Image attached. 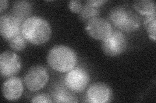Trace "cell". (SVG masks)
Wrapping results in <instances>:
<instances>
[{
	"mask_svg": "<svg viewBox=\"0 0 156 103\" xmlns=\"http://www.w3.org/2000/svg\"><path fill=\"white\" fill-rule=\"evenodd\" d=\"M47 61L54 70L65 73L75 68L77 57L75 51L66 45L54 46L49 51Z\"/></svg>",
	"mask_w": 156,
	"mask_h": 103,
	"instance_id": "7a4b0ae2",
	"label": "cell"
},
{
	"mask_svg": "<svg viewBox=\"0 0 156 103\" xmlns=\"http://www.w3.org/2000/svg\"><path fill=\"white\" fill-rule=\"evenodd\" d=\"M31 102L33 103H51L53 102L51 97L46 94H40L33 97L31 100Z\"/></svg>",
	"mask_w": 156,
	"mask_h": 103,
	"instance_id": "ac0fdd59",
	"label": "cell"
},
{
	"mask_svg": "<svg viewBox=\"0 0 156 103\" xmlns=\"http://www.w3.org/2000/svg\"><path fill=\"white\" fill-rule=\"evenodd\" d=\"M9 6V2L7 0H1L0 1V13L1 15L5 11Z\"/></svg>",
	"mask_w": 156,
	"mask_h": 103,
	"instance_id": "44dd1931",
	"label": "cell"
},
{
	"mask_svg": "<svg viewBox=\"0 0 156 103\" xmlns=\"http://www.w3.org/2000/svg\"><path fill=\"white\" fill-rule=\"evenodd\" d=\"M23 85L21 79L17 77H11L3 82L2 94L5 99L14 101L19 99L22 95Z\"/></svg>",
	"mask_w": 156,
	"mask_h": 103,
	"instance_id": "8fae6325",
	"label": "cell"
},
{
	"mask_svg": "<svg viewBox=\"0 0 156 103\" xmlns=\"http://www.w3.org/2000/svg\"><path fill=\"white\" fill-rule=\"evenodd\" d=\"M22 34L27 41L35 45L47 43L51 35V28L46 19L40 16H31L22 23Z\"/></svg>",
	"mask_w": 156,
	"mask_h": 103,
	"instance_id": "6da1fadb",
	"label": "cell"
},
{
	"mask_svg": "<svg viewBox=\"0 0 156 103\" xmlns=\"http://www.w3.org/2000/svg\"><path fill=\"white\" fill-rule=\"evenodd\" d=\"M109 19L121 32H133L140 26L139 17L130 9L122 6L112 8L109 14Z\"/></svg>",
	"mask_w": 156,
	"mask_h": 103,
	"instance_id": "3957f363",
	"label": "cell"
},
{
	"mask_svg": "<svg viewBox=\"0 0 156 103\" xmlns=\"http://www.w3.org/2000/svg\"><path fill=\"white\" fill-rule=\"evenodd\" d=\"M32 4L27 1L15 2L12 8V14L22 23L31 17Z\"/></svg>",
	"mask_w": 156,
	"mask_h": 103,
	"instance_id": "7c38bea8",
	"label": "cell"
},
{
	"mask_svg": "<svg viewBox=\"0 0 156 103\" xmlns=\"http://www.w3.org/2000/svg\"><path fill=\"white\" fill-rule=\"evenodd\" d=\"M100 11L99 8L92 7L85 3L79 13V18L82 22L87 23L90 19L98 17Z\"/></svg>",
	"mask_w": 156,
	"mask_h": 103,
	"instance_id": "9a60e30c",
	"label": "cell"
},
{
	"mask_svg": "<svg viewBox=\"0 0 156 103\" xmlns=\"http://www.w3.org/2000/svg\"><path fill=\"white\" fill-rule=\"evenodd\" d=\"M106 2H107V1H105V0H88V1H86L85 3L89 4L92 7L99 8Z\"/></svg>",
	"mask_w": 156,
	"mask_h": 103,
	"instance_id": "ffe728a7",
	"label": "cell"
},
{
	"mask_svg": "<svg viewBox=\"0 0 156 103\" xmlns=\"http://www.w3.org/2000/svg\"><path fill=\"white\" fill-rule=\"evenodd\" d=\"M9 47L15 52H20L26 48L27 40L22 35V32L8 41Z\"/></svg>",
	"mask_w": 156,
	"mask_h": 103,
	"instance_id": "e0dca14e",
	"label": "cell"
},
{
	"mask_svg": "<svg viewBox=\"0 0 156 103\" xmlns=\"http://www.w3.org/2000/svg\"><path fill=\"white\" fill-rule=\"evenodd\" d=\"M143 24L151 40L155 41L156 28V13L152 15L146 16L143 19Z\"/></svg>",
	"mask_w": 156,
	"mask_h": 103,
	"instance_id": "2e32d148",
	"label": "cell"
},
{
	"mask_svg": "<svg viewBox=\"0 0 156 103\" xmlns=\"http://www.w3.org/2000/svg\"><path fill=\"white\" fill-rule=\"evenodd\" d=\"M90 81V76L84 68L77 67L68 72L64 82L66 88L72 92L80 93L85 90Z\"/></svg>",
	"mask_w": 156,
	"mask_h": 103,
	"instance_id": "8992f818",
	"label": "cell"
},
{
	"mask_svg": "<svg viewBox=\"0 0 156 103\" xmlns=\"http://www.w3.org/2000/svg\"><path fill=\"white\" fill-rule=\"evenodd\" d=\"M85 31L90 37L103 41L109 36L113 29L109 20L98 16L85 23Z\"/></svg>",
	"mask_w": 156,
	"mask_h": 103,
	"instance_id": "52a82bcc",
	"label": "cell"
},
{
	"mask_svg": "<svg viewBox=\"0 0 156 103\" xmlns=\"http://www.w3.org/2000/svg\"><path fill=\"white\" fill-rule=\"evenodd\" d=\"M133 7L140 15L149 16L156 13V5L152 0H138L135 1Z\"/></svg>",
	"mask_w": 156,
	"mask_h": 103,
	"instance_id": "4fadbf2b",
	"label": "cell"
},
{
	"mask_svg": "<svg viewBox=\"0 0 156 103\" xmlns=\"http://www.w3.org/2000/svg\"><path fill=\"white\" fill-rule=\"evenodd\" d=\"M83 6V5L80 0H72L68 3V7L70 11L76 14H79L81 12Z\"/></svg>",
	"mask_w": 156,
	"mask_h": 103,
	"instance_id": "d6986e66",
	"label": "cell"
},
{
	"mask_svg": "<svg viewBox=\"0 0 156 103\" xmlns=\"http://www.w3.org/2000/svg\"><path fill=\"white\" fill-rule=\"evenodd\" d=\"M50 76L46 68L41 65L31 67L24 77V82L27 89L37 92L44 87L49 81Z\"/></svg>",
	"mask_w": 156,
	"mask_h": 103,
	"instance_id": "5b68a950",
	"label": "cell"
},
{
	"mask_svg": "<svg viewBox=\"0 0 156 103\" xmlns=\"http://www.w3.org/2000/svg\"><path fill=\"white\" fill-rule=\"evenodd\" d=\"M22 22L12 14H2L0 16V32L7 41L22 32Z\"/></svg>",
	"mask_w": 156,
	"mask_h": 103,
	"instance_id": "9c48e42d",
	"label": "cell"
},
{
	"mask_svg": "<svg viewBox=\"0 0 156 103\" xmlns=\"http://www.w3.org/2000/svg\"><path fill=\"white\" fill-rule=\"evenodd\" d=\"M22 69V61L17 53L5 51L0 56V72L2 77L15 76Z\"/></svg>",
	"mask_w": 156,
	"mask_h": 103,
	"instance_id": "ba28073f",
	"label": "cell"
},
{
	"mask_svg": "<svg viewBox=\"0 0 156 103\" xmlns=\"http://www.w3.org/2000/svg\"><path fill=\"white\" fill-rule=\"evenodd\" d=\"M113 95L111 88L104 82H96L88 88L86 101L90 103H105L110 101Z\"/></svg>",
	"mask_w": 156,
	"mask_h": 103,
	"instance_id": "30bf717a",
	"label": "cell"
},
{
	"mask_svg": "<svg viewBox=\"0 0 156 103\" xmlns=\"http://www.w3.org/2000/svg\"><path fill=\"white\" fill-rule=\"evenodd\" d=\"M53 98L54 102H77L76 97L68 92L63 86H57L53 92Z\"/></svg>",
	"mask_w": 156,
	"mask_h": 103,
	"instance_id": "5bb4252c",
	"label": "cell"
},
{
	"mask_svg": "<svg viewBox=\"0 0 156 103\" xmlns=\"http://www.w3.org/2000/svg\"><path fill=\"white\" fill-rule=\"evenodd\" d=\"M128 45L124 34L120 31H113L109 37L101 41V48L105 55L116 57L124 53Z\"/></svg>",
	"mask_w": 156,
	"mask_h": 103,
	"instance_id": "277c9868",
	"label": "cell"
}]
</instances>
